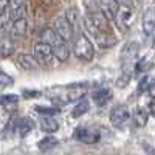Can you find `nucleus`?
<instances>
[{
	"label": "nucleus",
	"instance_id": "1",
	"mask_svg": "<svg viewBox=\"0 0 155 155\" xmlns=\"http://www.w3.org/2000/svg\"><path fill=\"white\" fill-rule=\"evenodd\" d=\"M73 53L76 54L78 59H81L84 62H90L93 61L95 58V47L92 44V41L84 34L81 33L74 39V44H73Z\"/></svg>",
	"mask_w": 155,
	"mask_h": 155
},
{
	"label": "nucleus",
	"instance_id": "2",
	"mask_svg": "<svg viewBox=\"0 0 155 155\" xmlns=\"http://www.w3.org/2000/svg\"><path fill=\"white\" fill-rule=\"evenodd\" d=\"M74 140L84 144H93L101 140V132L98 127H78L74 130Z\"/></svg>",
	"mask_w": 155,
	"mask_h": 155
},
{
	"label": "nucleus",
	"instance_id": "3",
	"mask_svg": "<svg viewBox=\"0 0 155 155\" xmlns=\"http://www.w3.org/2000/svg\"><path fill=\"white\" fill-rule=\"evenodd\" d=\"M84 22H85L87 30L92 33V36L95 37V41L99 44V47H102V48H110V47H113V45L116 44V37H115L112 33H101V31H98L87 19H84Z\"/></svg>",
	"mask_w": 155,
	"mask_h": 155
},
{
	"label": "nucleus",
	"instance_id": "4",
	"mask_svg": "<svg viewBox=\"0 0 155 155\" xmlns=\"http://www.w3.org/2000/svg\"><path fill=\"white\" fill-rule=\"evenodd\" d=\"M33 56L37 59L39 64L42 65H47V64L51 62V59L54 58L53 54V47L45 44V42H36L34 48H33Z\"/></svg>",
	"mask_w": 155,
	"mask_h": 155
},
{
	"label": "nucleus",
	"instance_id": "5",
	"mask_svg": "<svg viewBox=\"0 0 155 155\" xmlns=\"http://www.w3.org/2000/svg\"><path fill=\"white\" fill-rule=\"evenodd\" d=\"M53 30L58 33V36L62 39L64 42H70L73 39V25L64 17H58L53 23Z\"/></svg>",
	"mask_w": 155,
	"mask_h": 155
},
{
	"label": "nucleus",
	"instance_id": "6",
	"mask_svg": "<svg viewBox=\"0 0 155 155\" xmlns=\"http://www.w3.org/2000/svg\"><path fill=\"white\" fill-rule=\"evenodd\" d=\"M132 17H134L132 6L120 5L118 12H116V16H115V23H116V27L120 28V31H123V33H126V31H127L129 23H130Z\"/></svg>",
	"mask_w": 155,
	"mask_h": 155
},
{
	"label": "nucleus",
	"instance_id": "7",
	"mask_svg": "<svg viewBox=\"0 0 155 155\" xmlns=\"http://www.w3.org/2000/svg\"><path fill=\"white\" fill-rule=\"evenodd\" d=\"M85 19L93 25V27L101 31V33H110V25H109V19L102 14L101 11H96V12H88L85 16Z\"/></svg>",
	"mask_w": 155,
	"mask_h": 155
},
{
	"label": "nucleus",
	"instance_id": "8",
	"mask_svg": "<svg viewBox=\"0 0 155 155\" xmlns=\"http://www.w3.org/2000/svg\"><path fill=\"white\" fill-rule=\"evenodd\" d=\"M129 118H130V112H129L127 106L120 104V106L113 107V109H112V112H110V123H112L115 127L123 126Z\"/></svg>",
	"mask_w": 155,
	"mask_h": 155
},
{
	"label": "nucleus",
	"instance_id": "9",
	"mask_svg": "<svg viewBox=\"0 0 155 155\" xmlns=\"http://www.w3.org/2000/svg\"><path fill=\"white\" fill-rule=\"evenodd\" d=\"M27 31H28V20H27V17L17 19L11 25L9 37L12 39V41H20V39H23L25 36H27Z\"/></svg>",
	"mask_w": 155,
	"mask_h": 155
},
{
	"label": "nucleus",
	"instance_id": "10",
	"mask_svg": "<svg viewBox=\"0 0 155 155\" xmlns=\"http://www.w3.org/2000/svg\"><path fill=\"white\" fill-rule=\"evenodd\" d=\"M98 6H99V11L109 20H115V16H116V12H118L120 3L116 2V0H98Z\"/></svg>",
	"mask_w": 155,
	"mask_h": 155
},
{
	"label": "nucleus",
	"instance_id": "11",
	"mask_svg": "<svg viewBox=\"0 0 155 155\" xmlns=\"http://www.w3.org/2000/svg\"><path fill=\"white\" fill-rule=\"evenodd\" d=\"M155 31V6H149L143 14V33L150 36Z\"/></svg>",
	"mask_w": 155,
	"mask_h": 155
},
{
	"label": "nucleus",
	"instance_id": "12",
	"mask_svg": "<svg viewBox=\"0 0 155 155\" xmlns=\"http://www.w3.org/2000/svg\"><path fill=\"white\" fill-rule=\"evenodd\" d=\"M138 48L140 45L137 42H130V44H127L123 51H121V62H123V67L129 65V64H132L134 59L137 58V53H138Z\"/></svg>",
	"mask_w": 155,
	"mask_h": 155
},
{
	"label": "nucleus",
	"instance_id": "13",
	"mask_svg": "<svg viewBox=\"0 0 155 155\" xmlns=\"http://www.w3.org/2000/svg\"><path fill=\"white\" fill-rule=\"evenodd\" d=\"M17 64L23 68V70H36L39 67V62L37 59L33 56V54H28V53H22L19 54L17 58Z\"/></svg>",
	"mask_w": 155,
	"mask_h": 155
},
{
	"label": "nucleus",
	"instance_id": "14",
	"mask_svg": "<svg viewBox=\"0 0 155 155\" xmlns=\"http://www.w3.org/2000/svg\"><path fill=\"white\" fill-rule=\"evenodd\" d=\"M53 54H54V58H56L59 62L68 61V58H70V48H68L67 42L61 41L59 44H56V45L53 47Z\"/></svg>",
	"mask_w": 155,
	"mask_h": 155
},
{
	"label": "nucleus",
	"instance_id": "15",
	"mask_svg": "<svg viewBox=\"0 0 155 155\" xmlns=\"http://www.w3.org/2000/svg\"><path fill=\"white\" fill-rule=\"evenodd\" d=\"M62 39L58 36V33L53 30V28H44L41 31V42H45L51 47H54L56 44H59Z\"/></svg>",
	"mask_w": 155,
	"mask_h": 155
},
{
	"label": "nucleus",
	"instance_id": "16",
	"mask_svg": "<svg viewBox=\"0 0 155 155\" xmlns=\"http://www.w3.org/2000/svg\"><path fill=\"white\" fill-rule=\"evenodd\" d=\"M92 96H93V101L96 102L98 106H104L107 101L112 99L113 93H112L110 88H98V90H95V92L92 93Z\"/></svg>",
	"mask_w": 155,
	"mask_h": 155
},
{
	"label": "nucleus",
	"instance_id": "17",
	"mask_svg": "<svg viewBox=\"0 0 155 155\" xmlns=\"http://www.w3.org/2000/svg\"><path fill=\"white\" fill-rule=\"evenodd\" d=\"M41 129H42V132L53 134V132L59 130V123L56 121V118H53V116H42L41 118Z\"/></svg>",
	"mask_w": 155,
	"mask_h": 155
},
{
	"label": "nucleus",
	"instance_id": "18",
	"mask_svg": "<svg viewBox=\"0 0 155 155\" xmlns=\"http://www.w3.org/2000/svg\"><path fill=\"white\" fill-rule=\"evenodd\" d=\"M14 53V41L11 37L0 39V58H9Z\"/></svg>",
	"mask_w": 155,
	"mask_h": 155
},
{
	"label": "nucleus",
	"instance_id": "19",
	"mask_svg": "<svg viewBox=\"0 0 155 155\" xmlns=\"http://www.w3.org/2000/svg\"><path fill=\"white\" fill-rule=\"evenodd\" d=\"M34 129V121L28 116H25V118H20L19 123H17V132L20 137H25L28 132H31Z\"/></svg>",
	"mask_w": 155,
	"mask_h": 155
},
{
	"label": "nucleus",
	"instance_id": "20",
	"mask_svg": "<svg viewBox=\"0 0 155 155\" xmlns=\"http://www.w3.org/2000/svg\"><path fill=\"white\" fill-rule=\"evenodd\" d=\"M147 120H149V113L144 107H138L134 113V123L137 127H144L147 124Z\"/></svg>",
	"mask_w": 155,
	"mask_h": 155
},
{
	"label": "nucleus",
	"instance_id": "21",
	"mask_svg": "<svg viewBox=\"0 0 155 155\" xmlns=\"http://www.w3.org/2000/svg\"><path fill=\"white\" fill-rule=\"evenodd\" d=\"M59 144V140L58 138H54V137H47V138H44V140H41L37 143V147L41 149L42 152H48V150H51L53 147H56Z\"/></svg>",
	"mask_w": 155,
	"mask_h": 155
},
{
	"label": "nucleus",
	"instance_id": "22",
	"mask_svg": "<svg viewBox=\"0 0 155 155\" xmlns=\"http://www.w3.org/2000/svg\"><path fill=\"white\" fill-rule=\"evenodd\" d=\"M88 110H90V102L85 101V99H81V101L74 106V109L71 110V115L74 116V118H79V116L85 115Z\"/></svg>",
	"mask_w": 155,
	"mask_h": 155
},
{
	"label": "nucleus",
	"instance_id": "23",
	"mask_svg": "<svg viewBox=\"0 0 155 155\" xmlns=\"http://www.w3.org/2000/svg\"><path fill=\"white\" fill-rule=\"evenodd\" d=\"M19 102L17 95H3L0 96V106L2 107H9V106H16Z\"/></svg>",
	"mask_w": 155,
	"mask_h": 155
},
{
	"label": "nucleus",
	"instance_id": "24",
	"mask_svg": "<svg viewBox=\"0 0 155 155\" xmlns=\"http://www.w3.org/2000/svg\"><path fill=\"white\" fill-rule=\"evenodd\" d=\"M85 95V90L82 87H78V88H71L68 90V95H67V99L68 101H81V98Z\"/></svg>",
	"mask_w": 155,
	"mask_h": 155
},
{
	"label": "nucleus",
	"instance_id": "25",
	"mask_svg": "<svg viewBox=\"0 0 155 155\" xmlns=\"http://www.w3.org/2000/svg\"><path fill=\"white\" fill-rule=\"evenodd\" d=\"M130 79H132V74H130V71H123V74L118 78V79H116V87L118 88H124V87H127V84L130 82Z\"/></svg>",
	"mask_w": 155,
	"mask_h": 155
},
{
	"label": "nucleus",
	"instance_id": "26",
	"mask_svg": "<svg viewBox=\"0 0 155 155\" xmlns=\"http://www.w3.org/2000/svg\"><path fill=\"white\" fill-rule=\"evenodd\" d=\"M25 14H27V5H20V6H17V8H12V11H11V19H12V22L14 20H17V19H22V17H25Z\"/></svg>",
	"mask_w": 155,
	"mask_h": 155
},
{
	"label": "nucleus",
	"instance_id": "27",
	"mask_svg": "<svg viewBox=\"0 0 155 155\" xmlns=\"http://www.w3.org/2000/svg\"><path fill=\"white\" fill-rule=\"evenodd\" d=\"M152 65H153V62H150L147 58H143L141 61H138V62H137V65H135V71H137V73L146 71V70H149Z\"/></svg>",
	"mask_w": 155,
	"mask_h": 155
},
{
	"label": "nucleus",
	"instance_id": "28",
	"mask_svg": "<svg viewBox=\"0 0 155 155\" xmlns=\"http://www.w3.org/2000/svg\"><path fill=\"white\" fill-rule=\"evenodd\" d=\"M65 19L71 23V25H76L78 23V19H79V16H78V9L76 8H68L65 11Z\"/></svg>",
	"mask_w": 155,
	"mask_h": 155
},
{
	"label": "nucleus",
	"instance_id": "29",
	"mask_svg": "<svg viewBox=\"0 0 155 155\" xmlns=\"http://www.w3.org/2000/svg\"><path fill=\"white\" fill-rule=\"evenodd\" d=\"M9 85H12V78L0 70V87H9Z\"/></svg>",
	"mask_w": 155,
	"mask_h": 155
},
{
	"label": "nucleus",
	"instance_id": "30",
	"mask_svg": "<svg viewBox=\"0 0 155 155\" xmlns=\"http://www.w3.org/2000/svg\"><path fill=\"white\" fill-rule=\"evenodd\" d=\"M36 110L39 113H45L47 116H53V115L59 113V109H56V107H36Z\"/></svg>",
	"mask_w": 155,
	"mask_h": 155
},
{
	"label": "nucleus",
	"instance_id": "31",
	"mask_svg": "<svg viewBox=\"0 0 155 155\" xmlns=\"http://www.w3.org/2000/svg\"><path fill=\"white\" fill-rule=\"evenodd\" d=\"M149 76H143V79L140 81V84H138V93H143V92H146V90H149Z\"/></svg>",
	"mask_w": 155,
	"mask_h": 155
},
{
	"label": "nucleus",
	"instance_id": "32",
	"mask_svg": "<svg viewBox=\"0 0 155 155\" xmlns=\"http://www.w3.org/2000/svg\"><path fill=\"white\" fill-rule=\"evenodd\" d=\"M9 5H11L9 0H0V17L9 11Z\"/></svg>",
	"mask_w": 155,
	"mask_h": 155
},
{
	"label": "nucleus",
	"instance_id": "33",
	"mask_svg": "<svg viewBox=\"0 0 155 155\" xmlns=\"http://www.w3.org/2000/svg\"><path fill=\"white\" fill-rule=\"evenodd\" d=\"M23 96L25 98H37V96H41V92H36V90H25L23 92Z\"/></svg>",
	"mask_w": 155,
	"mask_h": 155
},
{
	"label": "nucleus",
	"instance_id": "34",
	"mask_svg": "<svg viewBox=\"0 0 155 155\" xmlns=\"http://www.w3.org/2000/svg\"><path fill=\"white\" fill-rule=\"evenodd\" d=\"M147 95H149L152 99H155V82L150 84V87H149V90H147Z\"/></svg>",
	"mask_w": 155,
	"mask_h": 155
},
{
	"label": "nucleus",
	"instance_id": "35",
	"mask_svg": "<svg viewBox=\"0 0 155 155\" xmlns=\"http://www.w3.org/2000/svg\"><path fill=\"white\" fill-rule=\"evenodd\" d=\"M149 113L155 118V99H152V101H150V104H149Z\"/></svg>",
	"mask_w": 155,
	"mask_h": 155
},
{
	"label": "nucleus",
	"instance_id": "36",
	"mask_svg": "<svg viewBox=\"0 0 155 155\" xmlns=\"http://www.w3.org/2000/svg\"><path fill=\"white\" fill-rule=\"evenodd\" d=\"M11 2V5H12V8H17V6H20V5H23V0H9Z\"/></svg>",
	"mask_w": 155,
	"mask_h": 155
},
{
	"label": "nucleus",
	"instance_id": "37",
	"mask_svg": "<svg viewBox=\"0 0 155 155\" xmlns=\"http://www.w3.org/2000/svg\"><path fill=\"white\" fill-rule=\"evenodd\" d=\"M120 5H126V6H132V0H116Z\"/></svg>",
	"mask_w": 155,
	"mask_h": 155
},
{
	"label": "nucleus",
	"instance_id": "38",
	"mask_svg": "<svg viewBox=\"0 0 155 155\" xmlns=\"http://www.w3.org/2000/svg\"><path fill=\"white\" fill-rule=\"evenodd\" d=\"M146 149H147V155H155V150L150 146H146Z\"/></svg>",
	"mask_w": 155,
	"mask_h": 155
},
{
	"label": "nucleus",
	"instance_id": "39",
	"mask_svg": "<svg viewBox=\"0 0 155 155\" xmlns=\"http://www.w3.org/2000/svg\"><path fill=\"white\" fill-rule=\"evenodd\" d=\"M42 2H45V3H48V5H53L56 0H42Z\"/></svg>",
	"mask_w": 155,
	"mask_h": 155
},
{
	"label": "nucleus",
	"instance_id": "40",
	"mask_svg": "<svg viewBox=\"0 0 155 155\" xmlns=\"http://www.w3.org/2000/svg\"><path fill=\"white\" fill-rule=\"evenodd\" d=\"M153 45H155V37H153Z\"/></svg>",
	"mask_w": 155,
	"mask_h": 155
}]
</instances>
